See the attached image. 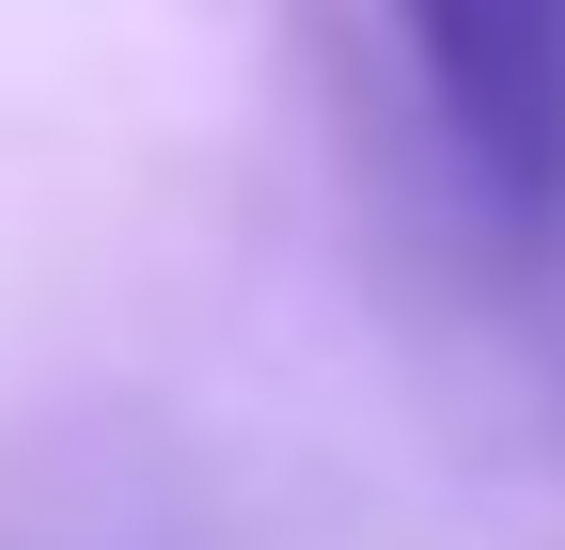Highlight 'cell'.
I'll list each match as a JSON object with an SVG mask.
<instances>
[{
  "instance_id": "cell-1",
  "label": "cell",
  "mask_w": 565,
  "mask_h": 550,
  "mask_svg": "<svg viewBox=\"0 0 565 550\" xmlns=\"http://www.w3.org/2000/svg\"><path fill=\"white\" fill-rule=\"evenodd\" d=\"M440 142L519 236L565 221V0H393Z\"/></svg>"
}]
</instances>
